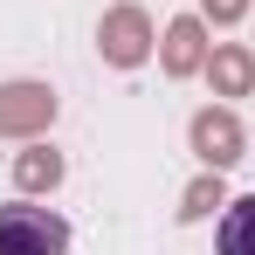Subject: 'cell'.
I'll return each mask as SVG.
<instances>
[{
  "mask_svg": "<svg viewBox=\"0 0 255 255\" xmlns=\"http://www.w3.org/2000/svg\"><path fill=\"white\" fill-rule=\"evenodd\" d=\"M159 62H166V76H193V69H207V28H200L193 14H186V21H172Z\"/></svg>",
  "mask_w": 255,
  "mask_h": 255,
  "instance_id": "obj_5",
  "label": "cell"
},
{
  "mask_svg": "<svg viewBox=\"0 0 255 255\" xmlns=\"http://www.w3.org/2000/svg\"><path fill=\"white\" fill-rule=\"evenodd\" d=\"M214 207H228V200H221V172L207 166V179H193V186H186V200H179V221H200V214H214Z\"/></svg>",
  "mask_w": 255,
  "mask_h": 255,
  "instance_id": "obj_9",
  "label": "cell"
},
{
  "mask_svg": "<svg viewBox=\"0 0 255 255\" xmlns=\"http://www.w3.org/2000/svg\"><path fill=\"white\" fill-rule=\"evenodd\" d=\"M55 118V90L48 83H0V138H35Z\"/></svg>",
  "mask_w": 255,
  "mask_h": 255,
  "instance_id": "obj_2",
  "label": "cell"
},
{
  "mask_svg": "<svg viewBox=\"0 0 255 255\" xmlns=\"http://www.w3.org/2000/svg\"><path fill=\"white\" fill-rule=\"evenodd\" d=\"M200 7H207V21H242L249 0H200Z\"/></svg>",
  "mask_w": 255,
  "mask_h": 255,
  "instance_id": "obj_10",
  "label": "cell"
},
{
  "mask_svg": "<svg viewBox=\"0 0 255 255\" xmlns=\"http://www.w3.org/2000/svg\"><path fill=\"white\" fill-rule=\"evenodd\" d=\"M97 48H104V62L138 69V62L152 55V21H145L138 7H111V14H104V28H97Z\"/></svg>",
  "mask_w": 255,
  "mask_h": 255,
  "instance_id": "obj_3",
  "label": "cell"
},
{
  "mask_svg": "<svg viewBox=\"0 0 255 255\" xmlns=\"http://www.w3.org/2000/svg\"><path fill=\"white\" fill-rule=\"evenodd\" d=\"M14 179H21L28 193H48V186L62 179V152H48V145H28V152L14 159Z\"/></svg>",
  "mask_w": 255,
  "mask_h": 255,
  "instance_id": "obj_7",
  "label": "cell"
},
{
  "mask_svg": "<svg viewBox=\"0 0 255 255\" xmlns=\"http://www.w3.org/2000/svg\"><path fill=\"white\" fill-rule=\"evenodd\" d=\"M193 152H200L214 172L235 166V159H242V125H235V111H200V118H193Z\"/></svg>",
  "mask_w": 255,
  "mask_h": 255,
  "instance_id": "obj_4",
  "label": "cell"
},
{
  "mask_svg": "<svg viewBox=\"0 0 255 255\" xmlns=\"http://www.w3.org/2000/svg\"><path fill=\"white\" fill-rule=\"evenodd\" d=\"M69 221L48 207H0V255H62Z\"/></svg>",
  "mask_w": 255,
  "mask_h": 255,
  "instance_id": "obj_1",
  "label": "cell"
},
{
  "mask_svg": "<svg viewBox=\"0 0 255 255\" xmlns=\"http://www.w3.org/2000/svg\"><path fill=\"white\" fill-rule=\"evenodd\" d=\"M207 76H214V97H242V90L255 83V55L249 48H221L207 62Z\"/></svg>",
  "mask_w": 255,
  "mask_h": 255,
  "instance_id": "obj_6",
  "label": "cell"
},
{
  "mask_svg": "<svg viewBox=\"0 0 255 255\" xmlns=\"http://www.w3.org/2000/svg\"><path fill=\"white\" fill-rule=\"evenodd\" d=\"M221 255H255V193L221 214Z\"/></svg>",
  "mask_w": 255,
  "mask_h": 255,
  "instance_id": "obj_8",
  "label": "cell"
}]
</instances>
